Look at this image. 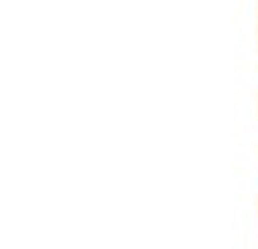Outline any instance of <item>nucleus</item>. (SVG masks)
<instances>
[]
</instances>
